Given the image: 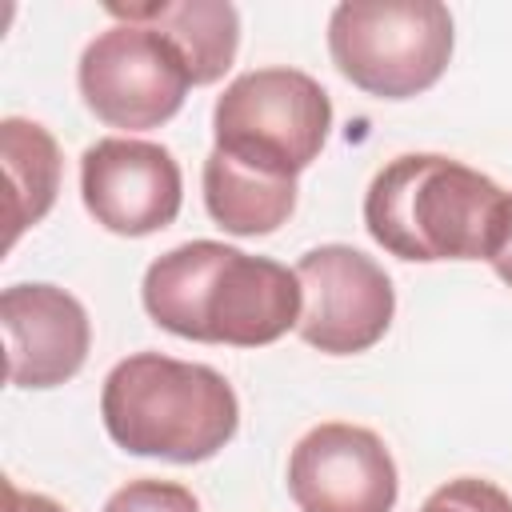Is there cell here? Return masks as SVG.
Segmentation results:
<instances>
[{"instance_id":"obj_1","label":"cell","mask_w":512,"mask_h":512,"mask_svg":"<svg viewBox=\"0 0 512 512\" xmlns=\"http://www.w3.org/2000/svg\"><path fill=\"white\" fill-rule=\"evenodd\" d=\"M140 296L164 332L232 348L272 344L292 332L304 312L296 268L220 240H188L156 256Z\"/></svg>"},{"instance_id":"obj_2","label":"cell","mask_w":512,"mask_h":512,"mask_svg":"<svg viewBox=\"0 0 512 512\" xmlns=\"http://www.w3.org/2000/svg\"><path fill=\"white\" fill-rule=\"evenodd\" d=\"M364 228L400 260L492 264L512 228V192L452 156L404 152L372 176Z\"/></svg>"},{"instance_id":"obj_3","label":"cell","mask_w":512,"mask_h":512,"mask_svg":"<svg viewBox=\"0 0 512 512\" xmlns=\"http://www.w3.org/2000/svg\"><path fill=\"white\" fill-rule=\"evenodd\" d=\"M100 416L108 436L132 456L200 464L236 436L240 400L208 364L136 352L104 376Z\"/></svg>"},{"instance_id":"obj_4","label":"cell","mask_w":512,"mask_h":512,"mask_svg":"<svg viewBox=\"0 0 512 512\" xmlns=\"http://www.w3.org/2000/svg\"><path fill=\"white\" fill-rule=\"evenodd\" d=\"M452 40V12L440 0H348L328 16L332 64L380 100L432 88L452 60Z\"/></svg>"},{"instance_id":"obj_5","label":"cell","mask_w":512,"mask_h":512,"mask_svg":"<svg viewBox=\"0 0 512 512\" xmlns=\"http://www.w3.org/2000/svg\"><path fill=\"white\" fill-rule=\"evenodd\" d=\"M328 128L332 100L300 68H252L212 108L216 152L280 180H296L320 156Z\"/></svg>"},{"instance_id":"obj_6","label":"cell","mask_w":512,"mask_h":512,"mask_svg":"<svg viewBox=\"0 0 512 512\" xmlns=\"http://www.w3.org/2000/svg\"><path fill=\"white\" fill-rule=\"evenodd\" d=\"M76 80L96 120L124 132L160 128L164 120H172L192 84L168 36H160L148 24H124V20L104 28L84 48Z\"/></svg>"},{"instance_id":"obj_7","label":"cell","mask_w":512,"mask_h":512,"mask_svg":"<svg viewBox=\"0 0 512 512\" xmlns=\"http://www.w3.org/2000/svg\"><path fill=\"white\" fill-rule=\"evenodd\" d=\"M304 288L300 340L328 352L352 356L384 340L396 316V288L388 272L352 244H320L296 264Z\"/></svg>"},{"instance_id":"obj_8","label":"cell","mask_w":512,"mask_h":512,"mask_svg":"<svg viewBox=\"0 0 512 512\" xmlns=\"http://www.w3.org/2000/svg\"><path fill=\"white\" fill-rule=\"evenodd\" d=\"M288 496L300 512H392L400 496L396 460L372 428L328 420L296 440Z\"/></svg>"},{"instance_id":"obj_9","label":"cell","mask_w":512,"mask_h":512,"mask_svg":"<svg viewBox=\"0 0 512 512\" xmlns=\"http://www.w3.org/2000/svg\"><path fill=\"white\" fill-rule=\"evenodd\" d=\"M80 196L100 228L116 236H152L180 212V164L164 144L104 136L80 156Z\"/></svg>"},{"instance_id":"obj_10","label":"cell","mask_w":512,"mask_h":512,"mask_svg":"<svg viewBox=\"0 0 512 512\" xmlns=\"http://www.w3.org/2000/svg\"><path fill=\"white\" fill-rule=\"evenodd\" d=\"M8 384L56 388L72 380L92 344L84 304L56 284H12L0 296Z\"/></svg>"},{"instance_id":"obj_11","label":"cell","mask_w":512,"mask_h":512,"mask_svg":"<svg viewBox=\"0 0 512 512\" xmlns=\"http://www.w3.org/2000/svg\"><path fill=\"white\" fill-rule=\"evenodd\" d=\"M108 16L124 24H148L172 40L192 84H216L240 48V12L228 0H152L108 4Z\"/></svg>"},{"instance_id":"obj_12","label":"cell","mask_w":512,"mask_h":512,"mask_svg":"<svg viewBox=\"0 0 512 512\" xmlns=\"http://www.w3.org/2000/svg\"><path fill=\"white\" fill-rule=\"evenodd\" d=\"M204 208L232 236H268L296 212V180L236 164L224 152L204 160Z\"/></svg>"},{"instance_id":"obj_13","label":"cell","mask_w":512,"mask_h":512,"mask_svg":"<svg viewBox=\"0 0 512 512\" xmlns=\"http://www.w3.org/2000/svg\"><path fill=\"white\" fill-rule=\"evenodd\" d=\"M0 156L8 176V248L24 228L40 224L60 192V148L52 132L24 116L0 120Z\"/></svg>"},{"instance_id":"obj_14","label":"cell","mask_w":512,"mask_h":512,"mask_svg":"<svg viewBox=\"0 0 512 512\" xmlns=\"http://www.w3.org/2000/svg\"><path fill=\"white\" fill-rule=\"evenodd\" d=\"M104 512H200V500L172 480H128L108 496Z\"/></svg>"},{"instance_id":"obj_15","label":"cell","mask_w":512,"mask_h":512,"mask_svg":"<svg viewBox=\"0 0 512 512\" xmlns=\"http://www.w3.org/2000/svg\"><path fill=\"white\" fill-rule=\"evenodd\" d=\"M420 512H512V500L504 488H496L492 480L480 476H456L448 484H440Z\"/></svg>"},{"instance_id":"obj_16","label":"cell","mask_w":512,"mask_h":512,"mask_svg":"<svg viewBox=\"0 0 512 512\" xmlns=\"http://www.w3.org/2000/svg\"><path fill=\"white\" fill-rule=\"evenodd\" d=\"M8 492V512H64V504H56L52 496H40V492H20L12 480L4 484Z\"/></svg>"},{"instance_id":"obj_17","label":"cell","mask_w":512,"mask_h":512,"mask_svg":"<svg viewBox=\"0 0 512 512\" xmlns=\"http://www.w3.org/2000/svg\"><path fill=\"white\" fill-rule=\"evenodd\" d=\"M492 268H496V276L512 288V228H508V240H504V248L496 252V260H492Z\"/></svg>"}]
</instances>
